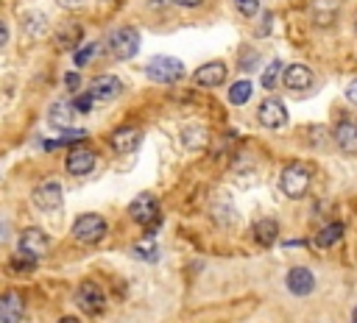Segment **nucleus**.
<instances>
[{"mask_svg": "<svg viewBox=\"0 0 357 323\" xmlns=\"http://www.w3.org/2000/svg\"><path fill=\"white\" fill-rule=\"evenodd\" d=\"M139 139H142V131L139 128H117L109 142H112V148L117 153H131L139 145Z\"/></svg>", "mask_w": 357, "mask_h": 323, "instance_id": "16", "label": "nucleus"}, {"mask_svg": "<svg viewBox=\"0 0 357 323\" xmlns=\"http://www.w3.org/2000/svg\"><path fill=\"white\" fill-rule=\"evenodd\" d=\"M92 106H95V97H92V95H81V97L75 100V109H78V111H89Z\"/></svg>", "mask_w": 357, "mask_h": 323, "instance_id": "29", "label": "nucleus"}, {"mask_svg": "<svg viewBox=\"0 0 357 323\" xmlns=\"http://www.w3.org/2000/svg\"><path fill=\"white\" fill-rule=\"evenodd\" d=\"M22 317V298L17 292H6L0 301V320L3 323H20Z\"/></svg>", "mask_w": 357, "mask_h": 323, "instance_id": "18", "label": "nucleus"}, {"mask_svg": "<svg viewBox=\"0 0 357 323\" xmlns=\"http://www.w3.org/2000/svg\"><path fill=\"white\" fill-rule=\"evenodd\" d=\"M59 323H78V317H73V315H67V317H61Z\"/></svg>", "mask_w": 357, "mask_h": 323, "instance_id": "34", "label": "nucleus"}, {"mask_svg": "<svg viewBox=\"0 0 357 323\" xmlns=\"http://www.w3.org/2000/svg\"><path fill=\"white\" fill-rule=\"evenodd\" d=\"M59 3H61L64 8H78V6L84 3V0H59Z\"/></svg>", "mask_w": 357, "mask_h": 323, "instance_id": "32", "label": "nucleus"}, {"mask_svg": "<svg viewBox=\"0 0 357 323\" xmlns=\"http://www.w3.org/2000/svg\"><path fill=\"white\" fill-rule=\"evenodd\" d=\"M276 237H279V223L273 220V217H262V220H257L254 223V239L259 242V245H273L276 242Z\"/></svg>", "mask_w": 357, "mask_h": 323, "instance_id": "19", "label": "nucleus"}, {"mask_svg": "<svg viewBox=\"0 0 357 323\" xmlns=\"http://www.w3.org/2000/svg\"><path fill=\"white\" fill-rule=\"evenodd\" d=\"M75 301H78V306H81L84 312L98 315V312L103 309V304H106V295H103V290H100L95 281H81V287H78V292H75Z\"/></svg>", "mask_w": 357, "mask_h": 323, "instance_id": "7", "label": "nucleus"}, {"mask_svg": "<svg viewBox=\"0 0 357 323\" xmlns=\"http://www.w3.org/2000/svg\"><path fill=\"white\" fill-rule=\"evenodd\" d=\"M335 145H337L346 156H354V153H357V123L340 120L337 128H335Z\"/></svg>", "mask_w": 357, "mask_h": 323, "instance_id": "12", "label": "nucleus"}, {"mask_svg": "<svg viewBox=\"0 0 357 323\" xmlns=\"http://www.w3.org/2000/svg\"><path fill=\"white\" fill-rule=\"evenodd\" d=\"M184 142H187V148H204L206 131L204 128H184Z\"/></svg>", "mask_w": 357, "mask_h": 323, "instance_id": "24", "label": "nucleus"}, {"mask_svg": "<svg viewBox=\"0 0 357 323\" xmlns=\"http://www.w3.org/2000/svg\"><path fill=\"white\" fill-rule=\"evenodd\" d=\"M86 136V131H64V136L61 139H56V142H50L47 148H56V145H70V142H78V139H84Z\"/></svg>", "mask_w": 357, "mask_h": 323, "instance_id": "27", "label": "nucleus"}, {"mask_svg": "<svg viewBox=\"0 0 357 323\" xmlns=\"http://www.w3.org/2000/svg\"><path fill=\"white\" fill-rule=\"evenodd\" d=\"M73 234H75L78 242L95 245V242H100V239L106 237V220H103L100 214H95V212H86V214H81V217L73 223Z\"/></svg>", "mask_w": 357, "mask_h": 323, "instance_id": "2", "label": "nucleus"}, {"mask_svg": "<svg viewBox=\"0 0 357 323\" xmlns=\"http://www.w3.org/2000/svg\"><path fill=\"white\" fill-rule=\"evenodd\" d=\"M131 217H134L139 226H145L148 231H156V226H159V203H156V198L148 195V192H142L139 198H134V203H131Z\"/></svg>", "mask_w": 357, "mask_h": 323, "instance_id": "5", "label": "nucleus"}, {"mask_svg": "<svg viewBox=\"0 0 357 323\" xmlns=\"http://www.w3.org/2000/svg\"><path fill=\"white\" fill-rule=\"evenodd\" d=\"M234 6H237L245 17H254V14H257V8H259V0H234Z\"/></svg>", "mask_w": 357, "mask_h": 323, "instance_id": "28", "label": "nucleus"}, {"mask_svg": "<svg viewBox=\"0 0 357 323\" xmlns=\"http://www.w3.org/2000/svg\"><path fill=\"white\" fill-rule=\"evenodd\" d=\"M178 3H181L184 8H195V6H201L204 0H178Z\"/></svg>", "mask_w": 357, "mask_h": 323, "instance_id": "33", "label": "nucleus"}, {"mask_svg": "<svg viewBox=\"0 0 357 323\" xmlns=\"http://www.w3.org/2000/svg\"><path fill=\"white\" fill-rule=\"evenodd\" d=\"M151 3H159L162 6V3H178V0H151Z\"/></svg>", "mask_w": 357, "mask_h": 323, "instance_id": "35", "label": "nucleus"}, {"mask_svg": "<svg viewBox=\"0 0 357 323\" xmlns=\"http://www.w3.org/2000/svg\"><path fill=\"white\" fill-rule=\"evenodd\" d=\"M223 78H226V64L223 61H206L195 70V84L198 86H218V84H223Z\"/></svg>", "mask_w": 357, "mask_h": 323, "instance_id": "14", "label": "nucleus"}, {"mask_svg": "<svg viewBox=\"0 0 357 323\" xmlns=\"http://www.w3.org/2000/svg\"><path fill=\"white\" fill-rule=\"evenodd\" d=\"M75 114H78L75 103H67V100H59V103H53V106H50V111H47V117H50V125H56V128H70Z\"/></svg>", "mask_w": 357, "mask_h": 323, "instance_id": "17", "label": "nucleus"}, {"mask_svg": "<svg viewBox=\"0 0 357 323\" xmlns=\"http://www.w3.org/2000/svg\"><path fill=\"white\" fill-rule=\"evenodd\" d=\"M346 97H349V100H351V103L357 106V78H354V81H351V84L346 86Z\"/></svg>", "mask_w": 357, "mask_h": 323, "instance_id": "31", "label": "nucleus"}, {"mask_svg": "<svg viewBox=\"0 0 357 323\" xmlns=\"http://www.w3.org/2000/svg\"><path fill=\"white\" fill-rule=\"evenodd\" d=\"M351 323H357V306H354V312H351Z\"/></svg>", "mask_w": 357, "mask_h": 323, "instance_id": "36", "label": "nucleus"}, {"mask_svg": "<svg viewBox=\"0 0 357 323\" xmlns=\"http://www.w3.org/2000/svg\"><path fill=\"white\" fill-rule=\"evenodd\" d=\"M95 50H98V45H95V42L84 45V47H81V50L75 53V64H78V67H84V64H86V61H89V58L95 56Z\"/></svg>", "mask_w": 357, "mask_h": 323, "instance_id": "26", "label": "nucleus"}, {"mask_svg": "<svg viewBox=\"0 0 357 323\" xmlns=\"http://www.w3.org/2000/svg\"><path fill=\"white\" fill-rule=\"evenodd\" d=\"M257 117H259V123H262L265 128H282V125L287 123V109H284L276 97H268V100L259 103Z\"/></svg>", "mask_w": 357, "mask_h": 323, "instance_id": "8", "label": "nucleus"}, {"mask_svg": "<svg viewBox=\"0 0 357 323\" xmlns=\"http://www.w3.org/2000/svg\"><path fill=\"white\" fill-rule=\"evenodd\" d=\"M251 92H254V84H251L248 78H243V81H237V84H231V86H229V103L243 106V103H248Z\"/></svg>", "mask_w": 357, "mask_h": 323, "instance_id": "20", "label": "nucleus"}, {"mask_svg": "<svg viewBox=\"0 0 357 323\" xmlns=\"http://www.w3.org/2000/svg\"><path fill=\"white\" fill-rule=\"evenodd\" d=\"M109 50H112L114 58H131V56H137V50H139V33L134 28H128V25L112 31L109 33Z\"/></svg>", "mask_w": 357, "mask_h": 323, "instance_id": "3", "label": "nucleus"}, {"mask_svg": "<svg viewBox=\"0 0 357 323\" xmlns=\"http://www.w3.org/2000/svg\"><path fill=\"white\" fill-rule=\"evenodd\" d=\"M78 84H81L78 72H67V75H64V86H67V92H75V89H78Z\"/></svg>", "mask_w": 357, "mask_h": 323, "instance_id": "30", "label": "nucleus"}, {"mask_svg": "<svg viewBox=\"0 0 357 323\" xmlns=\"http://www.w3.org/2000/svg\"><path fill=\"white\" fill-rule=\"evenodd\" d=\"M279 184H282V192L287 198H301L307 192V187H310V170L304 164H290V167L282 170Z\"/></svg>", "mask_w": 357, "mask_h": 323, "instance_id": "4", "label": "nucleus"}, {"mask_svg": "<svg viewBox=\"0 0 357 323\" xmlns=\"http://www.w3.org/2000/svg\"><path fill=\"white\" fill-rule=\"evenodd\" d=\"M284 284H287V290H290L293 295L301 298V295H310V292H312V287H315V276H312L307 267H290Z\"/></svg>", "mask_w": 357, "mask_h": 323, "instance_id": "11", "label": "nucleus"}, {"mask_svg": "<svg viewBox=\"0 0 357 323\" xmlns=\"http://www.w3.org/2000/svg\"><path fill=\"white\" fill-rule=\"evenodd\" d=\"M95 162H98V156L89 150V148H75V150H70L67 153V173L70 175H86L92 167H95Z\"/></svg>", "mask_w": 357, "mask_h": 323, "instance_id": "10", "label": "nucleus"}, {"mask_svg": "<svg viewBox=\"0 0 357 323\" xmlns=\"http://www.w3.org/2000/svg\"><path fill=\"white\" fill-rule=\"evenodd\" d=\"M33 203L36 209L42 212H56L61 206V184L59 181H42L36 189H33Z\"/></svg>", "mask_w": 357, "mask_h": 323, "instance_id": "6", "label": "nucleus"}, {"mask_svg": "<svg viewBox=\"0 0 357 323\" xmlns=\"http://www.w3.org/2000/svg\"><path fill=\"white\" fill-rule=\"evenodd\" d=\"M340 234H343V226H340V223H329L326 228H321V231L315 234V245H318V248H329V245H335V242L340 239Z\"/></svg>", "mask_w": 357, "mask_h": 323, "instance_id": "21", "label": "nucleus"}, {"mask_svg": "<svg viewBox=\"0 0 357 323\" xmlns=\"http://www.w3.org/2000/svg\"><path fill=\"white\" fill-rule=\"evenodd\" d=\"M120 89H123V84H120V78H114V75H100V78H95V81L89 84V95H92L95 100H114V97L120 95Z\"/></svg>", "mask_w": 357, "mask_h": 323, "instance_id": "13", "label": "nucleus"}, {"mask_svg": "<svg viewBox=\"0 0 357 323\" xmlns=\"http://www.w3.org/2000/svg\"><path fill=\"white\" fill-rule=\"evenodd\" d=\"M47 245H50V239H47V234H45L42 228H25L22 237H20V248H17V251H22V253L39 259V256L47 251Z\"/></svg>", "mask_w": 357, "mask_h": 323, "instance_id": "9", "label": "nucleus"}, {"mask_svg": "<svg viewBox=\"0 0 357 323\" xmlns=\"http://www.w3.org/2000/svg\"><path fill=\"white\" fill-rule=\"evenodd\" d=\"M33 265H36V259L28 256V253H22V251H17V253L11 256V267H14V270H31Z\"/></svg>", "mask_w": 357, "mask_h": 323, "instance_id": "25", "label": "nucleus"}, {"mask_svg": "<svg viewBox=\"0 0 357 323\" xmlns=\"http://www.w3.org/2000/svg\"><path fill=\"white\" fill-rule=\"evenodd\" d=\"M279 72H284V67H282V61L273 58V61L268 64V70L262 72V86H265V89H273L276 81H279Z\"/></svg>", "mask_w": 357, "mask_h": 323, "instance_id": "23", "label": "nucleus"}, {"mask_svg": "<svg viewBox=\"0 0 357 323\" xmlns=\"http://www.w3.org/2000/svg\"><path fill=\"white\" fill-rule=\"evenodd\" d=\"M134 256H139V259H145V262H153V259L159 256V248H156L153 239H139V242L134 245Z\"/></svg>", "mask_w": 357, "mask_h": 323, "instance_id": "22", "label": "nucleus"}, {"mask_svg": "<svg viewBox=\"0 0 357 323\" xmlns=\"http://www.w3.org/2000/svg\"><path fill=\"white\" fill-rule=\"evenodd\" d=\"M282 81H284L287 89L301 92V89H307V86L312 84V72H310V67H304V64H290V67H284Z\"/></svg>", "mask_w": 357, "mask_h": 323, "instance_id": "15", "label": "nucleus"}, {"mask_svg": "<svg viewBox=\"0 0 357 323\" xmlns=\"http://www.w3.org/2000/svg\"><path fill=\"white\" fill-rule=\"evenodd\" d=\"M145 75L151 81H159V84H173L184 75V64L173 56H153L148 64H145Z\"/></svg>", "mask_w": 357, "mask_h": 323, "instance_id": "1", "label": "nucleus"}]
</instances>
